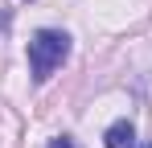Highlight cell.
I'll list each match as a JSON object with an SVG mask.
<instances>
[{
  "mask_svg": "<svg viewBox=\"0 0 152 148\" xmlns=\"http://www.w3.org/2000/svg\"><path fill=\"white\" fill-rule=\"evenodd\" d=\"M66 58H70V37L62 29H37L29 37V70L37 82H45Z\"/></svg>",
  "mask_w": 152,
  "mask_h": 148,
  "instance_id": "cell-1",
  "label": "cell"
},
{
  "mask_svg": "<svg viewBox=\"0 0 152 148\" xmlns=\"http://www.w3.org/2000/svg\"><path fill=\"white\" fill-rule=\"evenodd\" d=\"M144 148H152V144H144Z\"/></svg>",
  "mask_w": 152,
  "mask_h": 148,
  "instance_id": "cell-4",
  "label": "cell"
},
{
  "mask_svg": "<svg viewBox=\"0 0 152 148\" xmlns=\"http://www.w3.org/2000/svg\"><path fill=\"white\" fill-rule=\"evenodd\" d=\"M50 148H78L70 136H58V140H50Z\"/></svg>",
  "mask_w": 152,
  "mask_h": 148,
  "instance_id": "cell-3",
  "label": "cell"
},
{
  "mask_svg": "<svg viewBox=\"0 0 152 148\" xmlns=\"http://www.w3.org/2000/svg\"><path fill=\"white\" fill-rule=\"evenodd\" d=\"M103 140H107V148H132V144H136V132H132V123H127V119H119V123L107 127Z\"/></svg>",
  "mask_w": 152,
  "mask_h": 148,
  "instance_id": "cell-2",
  "label": "cell"
}]
</instances>
